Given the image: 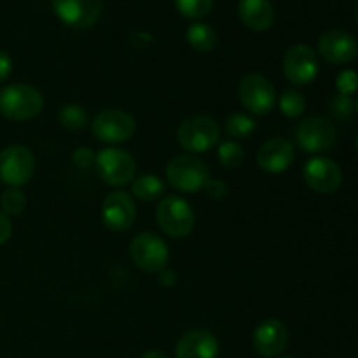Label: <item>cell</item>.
<instances>
[{"mask_svg":"<svg viewBox=\"0 0 358 358\" xmlns=\"http://www.w3.org/2000/svg\"><path fill=\"white\" fill-rule=\"evenodd\" d=\"M182 16L189 20H201L212 10L213 0H173Z\"/></svg>","mask_w":358,"mask_h":358,"instance_id":"obj_26","label":"cell"},{"mask_svg":"<svg viewBox=\"0 0 358 358\" xmlns=\"http://www.w3.org/2000/svg\"><path fill=\"white\" fill-rule=\"evenodd\" d=\"M219 352V339L212 332L194 329L178 339L175 346V358H217Z\"/></svg>","mask_w":358,"mask_h":358,"instance_id":"obj_18","label":"cell"},{"mask_svg":"<svg viewBox=\"0 0 358 358\" xmlns=\"http://www.w3.org/2000/svg\"><path fill=\"white\" fill-rule=\"evenodd\" d=\"M142 358H168L166 353L159 352V350H150V352H145Z\"/></svg>","mask_w":358,"mask_h":358,"instance_id":"obj_35","label":"cell"},{"mask_svg":"<svg viewBox=\"0 0 358 358\" xmlns=\"http://www.w3.org/2000/svg\"><path fill=\"white\" fill-rule=\"evenodd\" d=\"M303 177L308 187L320 194H332L343 184V171L338 163L329 157H311L303 168Z\"/></svg>","mask_w":358,"mask_h":358,"instance_id":"obj_13","label":"cell"},{"mask_svg":"<svg viewBox=\"0 0 358 358\" xmlns=\"http://www.w3.org/2000/svg\"><path fill=\"white\" fill-rule=\"evenodd\" d=\"M238 96L241 105L255 115H266L275 108L276 90L269 79L259 73H250L240 80Z\"/></svg>","mask_w":358,"mask_h":358,"instance_id":"obj_8","label":"cell"},{"mask_svg":"<svg viewBox=\"0 0 358 358\" xmlns=\"http://www.w3.org/2000/svg\"><path fill=\"white\" fill-rule=\"evenodd\" d=\"M317 52L306 44H296L283 56V73L296 86L311 84L318 76Z\"/></svg>","mask_w":358,"mask_h":358,"instance_id":"obj_12","label":"cell"},{"mask_svg":"<svg viewBox=\"0 0 358 358\" xmlns=\"http://www.w3.org/2000/svg\"><path fill=\"white\" fill-rule=\"evenodd\" d=\"M51 7L58 20L70 28H90L100 20L101 0H51Z\"/></svg>","mask_w":358,"mask_h":358,"instance_id":"obj_11","label":"cell"},{"mask_svg":"<svg viewBox=\"0 0 358 358\" xmlns=\"http://www.w3.org/2000/svg\"><path fill=\"white\" fill-rule=\"evenodd\" d=\"M353 110V105L350 96H345V94H336L331 101V112L339 119H348L350 114Z\"/></svg>","mask_w":358,"mask_h":358,"instance_id":"obj_28","label":"cell"},{"mask_svg":"<svg viewBox=\"0 0 358 358\" xmlns=\"http://www.w3.org/2000/svg\"><path fill=\"white\" fill-rule=\"evenodd\" d=\"M166 178L180 192H198L210 180V170L199 157L192 154H178L166 166Z\"/></svg>","mask_w":358,"mask_h":358,"instance_id":"obj_3","label":"cell"},{"mask_svg":"<svg viewBox=\"0 0 358 358\" xmlns=\"http://www.w3.org/2000/svg\"><path fill=\"white\" fill-rule=\"evenodd\" d=\"M357 21H358V6H357Z\"/></svg>","mask_w":358,"mask_h":358,"instance_id":"obj_37","label":"cell"},{"mask_svg":"<svg viewBox=\"0 0 358 358\" xmlns=\"http://www.w3.org/2000/svg\"><path fill=\"white\" fill-rule=\"evenodd\" d=\"M334 124L324 117H308L301 121L296 128L297 145L310 154L325 152L336 143Z\"/></svg>","mask_w":358,"mask_h":358,"instance_id":"obj_10","label":"cell"},{"mask_svg":"<svg viewBox=\"0 0 358 358\" xmlns=\"http://www.w3.org/2000/svg\"><path fill=\"white\" fill-rule=\"evenodd\" d=\"M285 358H290V357H285Z\"/></svg>","mask_w":358,"mask_h":358,"instance_id":"obj_39","label":"cell"},{"mask_svg":"<svg viewBox=\"0 0 358 358\" xmlns=\"http://www.w3.org/2000/svg\"><path fill=\"white\" fill-rule=\"evenodd\" d=\"M94 168L101 180L112 187H122L135 180L136 163L131 154L124 149L108 147L100 150L94 159Z\"/></svg>","mask_w":358,"mask_h":358,"instance_id":"obj_4","label":"cell"},{"mask_svg":"<svg viewBox=\"0 0 358 358\" xmlns=\"http://www.w3.org/2000/svg\"><path fill=\"white\" fill-rule=\"evenodd\" d=\"M257 122L245 114H231L226 119V131L231 138L243 140L255 131Z\"/></svg>","mask_w":358,"mask_h":358,"instance_id":"obj_24","label":"cell"},{"mask_svg":"<svg viewBox=\"0 0 358 358\" xmlns=\"http://www.w3.org/2000/svg\"><path fill=\"white\" fill-rule=\"evenodd\" d=\"M129 255L138 269L145 273L163 271L170 259L168 245L154 233H140L129 243Z\"/></svg>","mask_w":358,"mask_h":358,"instance_id":"obj_6","label":"cell"},{"mask_svg":"<svg viewBox=\"0 0 358 358\" xmlns=\"http://www.w3.org/2000/svg\"><path fill=\"white\" fill-rule=\"evenodd\" d=\"M238 14L245 27L254 31H266L275 21V9L269 0H240Z\"/></svg>","mask_w":358,"mask_h":358,"instance_id":"obj_19","label":"cell"},{"mask_svg":"<svg viewBox=\"0 0 358 358\" xmlns=\"http://www.w3.org/2000/svg\"><path fill=\"white\" fill-rule=\"evenodd\" d=\"M94 159H96V156H94V152L90 147H77L72 154L73 164L80 168V170H87V168L93 166Z\"/></svg>","mask_w":358,"mask_h":358,"instance_id":"obj_29","label":"cell"},{"mask_svg":"<svg viewBox=\"0 0 358 358\" xmlns=\"http://www.w3.org/2000/svg\"><path fill=\"white\" fill-rule=\"evenodd\" d=\"M131 192L140 201H154L166 192V185L157 175H142L131 184Z\"/></svg>","mask_w":358,"mask_h":358,"instance_id":"obj_20","label":"cell"},{"mask_svg":"<svg viewBox=\"0 0 358 358\" xmlns=\"http://www.w3.org/2000/svg\"><path fill=\"white\" fill-rule=\"evenodd\" d=\"M205 191L212 199H224L227 196V192H229V189H227L226 182L217 180V178H210L205 185Z\"/></svg>","mask_w":358,"mask_h":358,"instance_id":"obj_31","label":"cell"},{"mask_svg":"<svg viewBox=\"0 0 358 358\" xmlns=\"http://www.w3.org/2000/svg\"><path fill=\"white\" fill-rule=\"evenodd\" d=\"M177 142L185 152H206L220 142L219 122L208 115H192L184 119L177 129Z\"/></svg>","mask_w":358,"mask_h":358,"instance_id":"obj_2","label":"cell"},{"mask_svg":"<svg viewBox=\"0 0 358 358\" xmlns=\"http://www.w3.org/2000/svg\"><path fill=\"white\" fill-rule=\"evenodd\" d=\"M10 234H13V226H10L9 217L3 212H0V245L6 243L10 238Z\"/></svg>","mask_w":358,"mask_h":358,"instance_id":"obj_33","label":"cell"},{"mask_svg":"<svg viewBox=\"0 0 358 358\" xmlns=\"http://www.w3.org/2000/svg\"><path fill=\"white\" fill-rule=\"evenodd\" d=\"M0 206L6 215H21L27 208V196L17 187H10L0 196Z\"/></svg>","mask_w":358,"mask_h":358,"instance_id":"obj_27","label":"cell"},{"mask_svg":"<svg viewBox=\"0 0 358 358\" xmlns=\"http://www.w3.org/2000/svg\"><path fill=\"white\" fill-rule=\"evenodd\" d=\"M185 37L189 45L198 52H210L217 44V34L210 24L205 23H192L187 28Z\"/></svg>","mask_w":358,"mask_h":358,"instance_id":"obj_21","label":"cell"},{"mask_svg":"<svg viewBox=\"0 0 358 358\" xmlns=\"http://www.w3.org/2000/svg\"><path fill=\"white\" fill-rule=\"evenodd\" d=\"M13 73V59L6 51H0V83H6Z\"/></svg>","mask_w":358,"mask_h":358,"instance_id":"obj_32","label":"cell"},{"mask_svg":"<svg viewBox=\"0 0 358 358\" xmlns=\"http://www.w3.org/2000/svg\"><path fill=\"white\" fill-rule=\"evenodd\" d=\"M254 350L264 358H275L285 352L289 345V331L278 318H268L254 331Z\"/></svg>","mask_w":358,"mask_h":358,"instance_id":"obj_15","label":"cell"},{"mask_svg":"<svg viewBox=\"0 0 358 358\" xmlns=\"http://www.w3.org/2000/svg\"><path fill=\"white\" fill-rule=\"evenodd\" d=\"M318 52L329 63L345 65L358 56V42L345 30H329L318 38Z\"/></svg>","mask_w":358,"mask_h":358,"instance_id":"obj_16","label":"cell"},{"mask_svg":"<svg viewBox=\"0 0 358 358\" xmlns=\"http://www.w3.org/2000/svg\"><path fill=\"white\" fill-rule=\"evenodd\" d=\"M296 150L290 140L276 136L262 143L257 150V164L268 173H283L292 166Z\"/></svg>","mask_w":358,"mask_h":358,"instance_id":"obj_17","label":"cell"},{"mask_svg":"<svg viewBox=\"0 0 358 358\" xmlns=\"http://www.w3.org/2000/svg\"><path fill=\"white\" fill-rule=\"evenodd\" d=\"M44 108V96L30 84H10L0 91V114L10 121H28Z\"/></svg>","mask_w":358,"mask_h":358,"instance_id":"obj_1","label":"cell"},{"mask_svg":"<svg viewBox=\"0 0 358 358\" xmlns=\"http://www.w3.org/2000/svg\"><path fill=\"white\" fill-rule=\"evenodd\" d=\"M217 157H219V163L222 164L226 170H236V168H240L241 164H243V147L238 142H234V140H227V142H222L219 145Z\"/></svg>","mask_w":358,"mask_h":358,"instance_id":"obj_22","label":"cell"},{"mask_svg":"<svg viewBox=\"0 0 358 358\" xmlns=\"http://www.w3.org/2000/svg\"><path fill=\"white\" fill-rule=\"evenodd\" d=\"M355 108H357V112H358V100H357V105H355Z\"/></svg>","mask_w":358,"mask_h":358,"instance_id":"obj_36","label":"cell"},{"mask_svg":"<svg viewBox=\"0 0 358 358\" xmlns=\"http://www.w3.org/2000/svg\"><path fill=\"white\" fill-rule=\"evenodd\" d=\"M159 283L164 287H173L175 283H177V275H175V271L164 268L159 275Z\"/></svg>","mask_w":358,"mask_h":358,"instance_id":"obj_34","label":"cell"},{"mask_svg":"<svg viewBox=\"0 0 358 358\" xmlns=\"http://www.w3.org/2000/svg\"><path fill=\"white\" fill-rule=\"evenodd\" d=\"M58 121L66 129H83L87 124V114L80 105L69 103L59 108Z\"/></svg>","mask_w":358,"mask_h":358,"instance_id":"obj_25","label":"cell"},{"mask_svg":"<svg viewBox=\"0 0 358 358\" xmlns=\"http://www.w3.org/2000/svg\"><path fill=\"white\" fill-rule=\"evenodd\" d=\"M161 229L171 238H185L194 229L196 215L187 201L180 196H166L156 210Z\"/></svg>","mask_w":358,"mask_h":358,"instance_id":"obj_5","label":"cell"},{"mask_svg":"<svg viewBox=\"0 0 358 358\" xmlns=\"http://www.w3.org/2000/svg\"><path fill=\"white\" fill-rule=\"evenodd\" d=\"M357 150H358V136H357Z\"/></svg>","mask_w":358,"mask_h":358,"instance_id":"obj_38","label":"cell"},{"mask_svg":"<svg viewBox=\"0 0 358 358\" xmlns=\"http://www.w3.org/2000/svg\"><path fill=\"white\" fill-rule=\"evenodd\" d=\"M278 107L285 117L296 119L299 117V115H303L304 110H306V98H304V94L301 93V91L287 90L285 93L280 96Z\"/></svg>","mask_w":358,"mask_h":358,"instance_id":"obj_23","label":"cell"},{"mask_svg":"<svg viewBox=\"0 0 358 358\" xmlns=\"http://www.w3.org/2000/svg\"><path fill=\"white\" fill-rule=\"evenodd\" d=\"M357 86H358V76L355 72H352V70H346V72L339 73V77H338L339 94H345V96H348L350 93H353V91L357 90Z\"/></svg>","mask_w":358,"mask_h":358,"instance_id":"obj_30","label":"cell"},{"mask_svg":"<svg viewBox=\"0 0 358 358\" xmlns=\"http://www.w3.org/2000/svg\"><path fill=\"white\" fill-rule=\"evenodd\" d=\"M101 219H103L105 227L115 233H124L131 229L136 219V206L131 194L124 191L110 192L101 205Z\"/></svg>","mask_w":358,"mask_h":358,"instance_id":"obj_14","label":"cell"},{"mask_svg":"<svg viewBox=\"0 0 358 358\" xmlns=\"http://www.w3.org/2000/svg\"><path fill=\"white\" fill-rule=\"evenodd\" d=\"M91 131L100 142L122 143L128 142L136 131V121L124 110L107 108L94 117Z\"/></svg>","mask_w":358,"mask_h":358,"instance_id":"obj_9","label":"cell"},{"mask_svg":"<svg viewBox=\"0 0 358 358\" xmlns=\"http://www.w3.org/2000/svg\"><path fill=\"white\" fill-rule=\"evenodd\" d=\"M35 173V157L24 145H9L0 152V180L9 187L28 184Z\"/></svg>","mask_w":358,"mask_h":358,"instance_id":"obj_7","label":"cell"}]
</instances>
